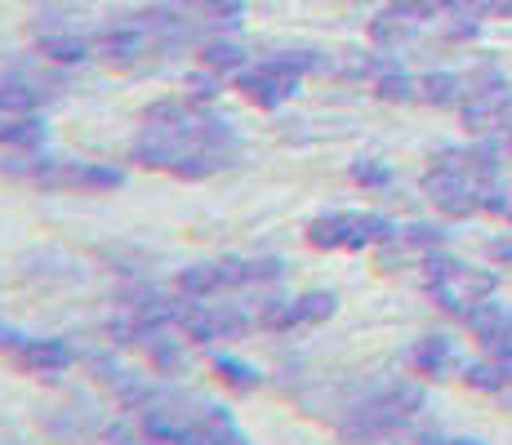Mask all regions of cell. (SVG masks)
<instances>
[{
    "instance_id": "603a6c76",
    "label": "cell",
    "mask_w": 512,
    "mask_h": 445,
    "mask_svg": "<svg viewBox=\"0 0 512 445\" xmlns=\"http://www.w3.org/2000/svg\"><path fill=\"white\" fill-rule=\"evenodd\" d=\"M214 27H241L245 18V0H192Z\"/></svg>"
},
{
    "instance_id": "cb8c5ba5",
    "label": "cell",
    "mask_w": 512,
    "mask_h": 445,
    "mask_svg": "<svg viewBox=\"0 0 512 445\" xmlns=\"http://www.w3.org/2000/svg\"><path fill=\"white\" fill-rule=\"evenodd\" d=\"M446 241V232H441V227H428V223H410V227H401L397 232V241L392 245H406V250H437V245Z\"/></svg>"
},
{
    "instance_id": "ba28073f",
    "label": "cell",
    "mask_w": 512,
    "mask_h": 445,
    "mask_svg": "<svg viewBox=\"0 0 512 445\" xmlns=\"http://www.w3.org/2000/svg\"><path fill=\"white\" fill-rule=\"evenodd\" d=\"M76 361V348L67 339H27L18 348V365L27 374H63Z\"/></svg>"
},
{
    "instance_id": "3957f363",
    "label": "cell",
    "mask_w": 512,
    "mask_h": 445,
    "mask_svg": "<svg viewBox=\"0 0 512 445\" xmlns=\"http://www.w3.org/2000/svg\"><path fill=\"white\" fill-rule=\"evenodd\" d=\"M423 192H428V201L437 205L441 214H450V219H468V214L481 210V178H468L455 170H432L428 165Z\"/></svg>"
},
{
    "instance_id": "2e32d148",
    "label": "cell",
    "mask_w": 512,
    "mask_h": 445,
    "mask_svg": "<svg viewBox=\"0 0 512 445\" xmlns=\"http://www.w3.org/2000/svg\"><path fill=\"white\" fill-rule=\"evenodd\" d=\"M374 94H379L383 103H410V98H419V81L383 58V63H374Z\"/></svg>"
},
{
    "instance_id": "4fadbf2b",
    "label": "cell",
    "mask_w": 512,
    "mask_h": 445,
    "mask_svg": "<svg viewBox=\"0 0 512 445\" xmlns=\"http://www.w3.org/2000/svg\"><path fill=\"white\" fill-rule=\"evenodd\" d=\"M410 365H415V374L441 379V374L455 365V343H450L446 334H428V339H419L415 348H410Z\"/></svg>"
},
{
    "instance_id": "83f0119b",
    "label": "cell",
    "mask_w": 512,
    "mask_h": 445,
    "mask_svg": "<svg viewBox=\"0 0 512 445\" xmlns=\"http://www.w3.org/2000/svg\"><path fill=\"white\" fill-rule=\"evenodd\" d=\"M23 343H27V339L14 330V325H5V321H0V348H23Z\"/></svg>"
},
{
    "instance_id": "44dd1931",
    "label": "cell",
    "mask_w": 512,
    "mask_h": 445,
    "mask_svg": "<svg viewBox=\"0 0 512 445\" xmlns=\"http://www.w3.org/2000/svg\"><path fill=\"white\" fill-rule=\"evenodd\" d=\"M0 143H5V147H23V152H27V147H41L45 143V125L36 121L32 112L14 116V121H0Z\"/></svg>"
},
{
    "instance_id": "d4e9b609",
    "label": "cell",
    "mask_w": 512,
    "mask_h": 445,
    "mask_svg": "<svg viewBox=\"0 0 512 445\" xmlns=\"http://www.w3.org/2000/svg\"><path fill=\"white\" fill-rule=\"evenodd\" d=\"M352 183H361V187H388L392 183V170L383 161H352Z\"/></svg>"
},
{
    "instance_id": "ac0fdd59",
    "label": "cell",
    "mask_w": 512,
    "mask_h": 445,
    "mask_svg": "<svg viewBox=\"0 0 512 445\" xmlns=\"http://www.w3.org/2000/svg\"><path fill=\"white\" fill-rule=\"evenodd\" d=\"M339 312V294L317 290V294H303V299H290V325H321Z\"/></svg>"
},
{
    "instance_id": "4316f807",
    "label": "cell",
    "mask_w": 512,
    "mask_h": 445,
    "mask_svg": "<svg viewBox=\"0 0 512 445\" xmlns=\"http://www.w3.org/2000/svg\"><path fill=\"white\" fill-rule=\"evenodd\" d=\"M205 445H250V441H245V437H241V432H236V423H232V428L214 432V437H210V441H205Z\"/></svg>"
},
{
    "instance_id": "6da1fadb",
    "label": "cell",
    "mask_w": 512,
    "mask_h": 445,
    "mask_svg": "<svg viewBox=\"0 0 512 445\" xmlns=\"http://www.w3.org/2000/svg\"><path fill=\"white\" fill-rule=\"evenodd\" d=\"M423 410V392L415 383H392V388L374 392L361 405H352L348 419L339 423L343 441H357V445H383L392 432H401L410 419Z\"/></svg>"
},
{
    "instance_id": "4dcf8cb0",
    "label": "cell",
    "mask_w": 512,
    "mask_h": 445,
    "mask_svg": "<svg viewBox=\"0 0 512 445\" xmlns=\"http://www.w3.org/2000/svg\"><path fill=\"white\" fill-rule=\"evenodd\" d=\"M446 445H481V441H472V437H446Z\"/></svg>"
},
{
    "instance_id": "7c38bea8",
    "label": "cell",
    "mask_w": 512,
    "mask_h": 445,
    "mask_svg": "<svg viewBox=\"0 0 512 445\" xmlns=\"http://www.w3.org/2000/svg\"><path fill=\"white\" fill-rule=\"evenodd\" d=\"M174 290H179L183 299L205 303L210 294L228 290V276H223V263H192V267H183L179 281H174Z\"/></svg>"
},
{
    "instance_id": "5bb4252c",
    "label": "cell",
    "mask_w": 512,
    "mask_h": 445,
    "mask_svg": "<svg viewBox=\"0 0 512 445\" xmlns=\"http://www.w3.org/2000/svg\"><path fill=\"white\" fill-rule=\"evenodd\" d=\"M223 276H228V290L232 285H272L285 276L281 259H223Z\"/></svg>"
},
{
    "instance_id": "ffe728a7",
    "label": "cell",
    "mask_w": 512,
    "mask_h": 445,
    "mask_svg": "<svg viewBox=\"0 0 512 445\" xmlns=\"http://www.w3.org/2000/svg\"><path fill=\"white\" fill-rule=\"evenodd\" d=\"M214 374H219V379L228 383L232 392H254V388H263V374L254 370L250 361H241V356H214Z\"/></svg>"
},
{
    "instance_id": "e0dca14e",
    "label": "cell",
    "mask_w": 512,
    "mask_h": 445,
    "mask_svg": "<svg viewBox=\"0 0 512 445\" xmlns=\"http://www.w3.org/2000/svg\"><path fill=\"white\" fill-rule=\"evenodd\" d=\"M464 383L468 388H477V392H508L512 388V361L490 356V361L464 365Z\"/></svg>"
},
{
    "instance_id": "8992f818",
    "label": "cell",
    "mask_w": 512,
    "mask_h": 445,
    "mask_svg": "<svg viewBox=\"0 0 512 445\" xmlns=\"http://www.w3.org/2000/svg\"><path fill=\"white\" fill-rule=\"evenodd\" d=\"M183 330L187 339L196 343H214V339H241L245 330H250V316H245L236 303H196L192 312L183 316Z\"/></svg>"
},
{
    "instance_id": "d6a6232c",
    "label": "cell",
    "mask_w": 512,
    "mask_h": 445,
    "mask_svg": "<svg viewBox=\"0 0 512 445\" xmlns=\"http://www.w3.org/2000/svg\"><path fill=\"white\" fill-rule=\"evenodd\" d=\"M508 125H512V121H508Z\"/></svg>"
},
{
    "instance_id": "7402d4cb",
    "label": "cell",
    "mask_w": 512,
    "mask_h": 445,
    "mask_svg": "<svg viewBox=\"0 0 512 445\" xmlns=\"http://www.w3.org/2000/svg\"><path fill=\"white\" fill-rule=\"evenodd\" d=\"M201 63L210 67L214 76H236V72H245V49L241 45H232V41H210L201 49Z\"/></svg>"
},
{
    "instance_id": "5b68a950",
    "label": "cell",
    "mask_w": 512,
    "mask_h": 445,
    "mask_svg": "<svg viewBox=\"0 0 512 445\" xmlns=\"http://www.w3.org/2000/svg\"><path fill=\"white\" fill-rule=\"evenodd\" d=\"M299 81H303V76L285 72V67H277L272 58H268V63H259V67L236 72V89H241L254 107H263V112H277L285 98L299 94Z\"/></svg>"
},
{
    "instance_id": "30bf717a",
    "label": "cell",
    "mask_w": 512,
    "mask_h": 445,
    "mask_svg": "<svg viewBox=\"0 0 512 445\" xmlns=\"http://www.w3.org/2000/svg\"><path fill=\"white\" fill-rule=\"evenodd\" d=\"M464 325L472 330V339H477L481 348L490 352V348H495V343L512 330V312L504 308V303H495V299H481L477 308H472V312L464 316Z\"/></svg>"
},
{
    "instance_id": "f546056e",
    "label": "cell",
    "mask_w": 512,
    "mask_h": 445,
    "mask_svg": "<svg viewBox=\"0 0 512 445\" xmlns=\"http://www.w3.org/2000/svg\"><path fill=\"white\" fill-rule=\"evenodd\" d=\"M490 14H495V18H512V0H490Z\"/></svg>"
},
{
    "instance_id": "277c9868",
    "label": "cell",
    "mask_w": 512,
    "mask_h": 445,
    "mask_svg": "<svg viewBox=\"0 0 512 445\" xmlns=\"http://www.w3.org/2000/svg\"><path fill=\"white\" fill-rule=\"evenodd\" d=\"M495 285H499V281H495V272L459 267L455 276H446V281L428 285V294H432V303H437L441 312H450V316H468L481 299H490V294H495Z\"/></svg>"
},
{
    "instance_id": "d6986e66",
    "label": "cell",
    "mask_w": 512,
    "mask_h": 445,
    "mask_svg": "<svg viewBox=\"0 0 512 445\" xmlns=\"http://www.w3.org/2000/svg\"><path fill=\"white\" fill-rule=\"evenodd\" d=\"M36 54H45L49 63H58V67H76V63H85L90 58V41H81V36H41L36 41Z\"/></svg>"
},
{
    "instance_id": "7a4b0ae2",
    "label": "cell",
    "mask_w": 512,
    "mask_h": 445,
    "mask_svg": "<svg viewBox=\"0 0 512 445\" xmlns=\"http://www.w3.org/2000/svg\"><path fill=\"white\" fill-rule=\"evenodd\" d=\"M401 227L383 214H321L308 223V245L317 250H366V245H392Z\"/></svg>"
},
{
    "instance_id": "52a82bcc",
    "label": "cell",
    "mask_w": 512,
    "mask_h": 445,
    "mask_svg": "<svg viewBox=\"0 0 512 445\" xmlns=\"http://www.w3.org/2000/svg\"><path fill=\"white\" fill-rule=\"evenodd\" d=\"M459 116H464V130L472 134H486V130H499V125L512 121V89L499 85V89H477L459 103Z\"/></svg>"
},
{
    "instance_id": "f1b7e54d",
    "label": "cell",
    "mask_w": 512,
    "mask_h": 445,
    "mask_svg": "<svg viewBox=\"0 0 512 445\" xmlns=\"http://www.w3.org/2000/svg\"><path fill=\"white\" fill-rule=\"evenodd\" d=\"M490 259H495V263H512V241H495V245H490Z\"/></svg>"
},
{
    "instance_id": "9c48e42d",
    "label": "cell",
    "mask_w": 512,
    "mask_h": 445,
    "mask_svg": "<svg viewBox=\"0 0 512 445\" xmlns=\"http://www.w3.org/2000/svg\"><path fill=\"white\" fill-rule=\"evenodd\" d=\"M419 9L410 5V0H397V5H388V9H379L374 14V23H370V41L374 45H401V41H410V32L419 27Z\"/></svg>"
},
{
    "instance_id": "8fae6325",
    "label": "cell",
    "mask_w": 512,
    "mask_h": 445,
    "mask_svg": "<svg viewBox=\"0 0 512 445\" xmlns=\"http://www.w3.org/2000/svg\"><path fill=\"white\" fill-rule=\"evenodd\" d=\"M94 49H98V58H103V63L130 67V63H139V54L147 49V36H143L139 23H134V27H112V32L98 36Z\"/></svg>"
},
{
    "instance_id": "484cf974",
    "label": "cell",
    "mask_w": 512,
    "mask_h": 445,
    "mask_svg": "<svg viewBox=\"0 0 512 445\" xmlns=\"http://www.w3.org/2000/svg\"><path fill=\"white\" fill-rule=\"evenodd\" d=\"M410 5H415L423 18H432V14H441V9H455L459 0H410Z\"/></svg>"
},
{
    "instance_id": "9a60e30c",
    "label": "cell",
    "mask_w": 512,
    "mask_h": 445,
    "mask_svg": "<svg viewBox=\"0 0 512 445\" xmlns=\"http://www.w3.org/2000/svg\"><path fill=\"white\" fill-rule=\"evenodd\" d=\"M468 98V81L455 72H428L419 76V103L428 107H459Z\"/></svg>"
},
{
    "instance_id": "1f68e13d",
    "label": "cell",
    "mask_w": 512,
    "mask_h": 445,
    "mask_svg": "<svg viewBox=\"0 0 512 445\" xmlns=\"http://www.w3.org/2000/svg\"><path fill=\"white\" fill-rule=\"evenodd\" d=\"M508 219H512V210H508Z\"/></svg>"
}]
</instances>
